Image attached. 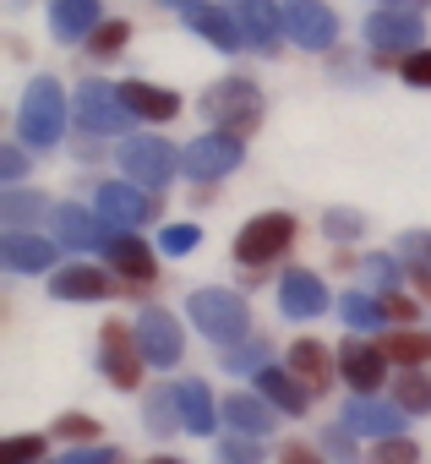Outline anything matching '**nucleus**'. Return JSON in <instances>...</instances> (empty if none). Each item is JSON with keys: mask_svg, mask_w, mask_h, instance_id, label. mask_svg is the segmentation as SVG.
<instances>
[{"mask_svg": "<svg viewBox=\"0 0 431 464\" xmlns=\"http://www.w3.org/2000/svg\"><path fill=\"white\" fill-rule=\"evenodd\" d=\"M17 131H23V142H34V148H55V142H61V131H66V99H61V88H55L50 77L28 88L23 115H17Z\"/></svg>", "mask_w": 431, "mask_h": 464, "instance_id": "1", "label": "nucleus"}, {"mask_svg": "<svg viewBox=\"0 0 431 464\" xmlns=\"http://www.w3.org/2000/svg\"><path fill=\"white\" fill-rule=\"evenodd\" d=\"M290 241H295V218H290V213H263V218H252L241 236H235V263L268 268V263L284 257Z\"/></svg>", "mask_w": 431, "mask_h": 464, "instance_id": "2", "label": "nucleus"}, {"mask_svg": "<svg viewBox=\"0 0 431 464\" xmlns=\"http://www.w3.org/2000/svg\"><path fill=\"white\" fill-rule=\"evenodd\" d=\"M207 115L219 121L225 137H246L263 121V99H257V88L246 77H230V82H219V88L207 93Z\"/></svg>", "mask_w": 431, "mask_h": 464, "instance_id": "3", "label": "nucleus"}, {"mask_svg": "<svg viewBox=\"0 0 431 464\" xmlns=\"http://www.w3.org/2000/svg\"><path fill=\"white\" fill-rule=\"evenodd\" d=\"M191 323H196L207 339L230 344V339H241V334H246L252 312H246V306H241V295H230V290H196V295H191Z\"/></svg>", "mask_w": 431, "mask_h": 464, "instance_id": "4", "label": "nucleus"}, {"mask_svg": "<svg viewBox=\"0 0 431 464\" xmlns=\"http://www.w3.org/2000/svg\"><path fill=\"white\" fill-rule=\"evenodd\" d=\"M77 121H82V131L115 137V131L131 126V110H126L120 88H110V82H82V88H77Z\"/></svg>", "mask_w": 431, "mask_h": 464, "instance_id": "5", "label": "nucleus"}, {"mask_svg": "<svg viewBox=\"0 0 431 464\" xmlns=\"http://www.w3.org/2000/svg\"><path fill=\"white\" fill-rule=\"evenodd\" d=\"M120 169L131 175V186H164V180H175V148L164 137H126Z\"/></svg>", "mask_w": 431, "mask_h": 464, "instance_id": "6", "label": "nucleus"}, {"mask_svg": "<svg viewBox=\"0 0 431 464\" xmlns=\"http://www.w3.org/2000/svg\"><path fill=\"white\" fill-rule=\"evenodd\" d=\"M241 164V137H225V131H213V137H196L186 153H180V169L196 175V180H219Z\"/></svg>", "mask_w": 431, "mask_h": 464, "instance_id": "7", "label": "nucleus"}, {"mask_svg": "<svg viewBox=\"0 0 431 464\" xmlns=\"http://www.w3.org/2000/svg\"><path fill=\"white\" fill-rule=\"evenodd\" d=\"M142 344L131 339V328L126 323H110L104 328V355H99V366H104V377L115 382V388H137L142 382V361L148 355H137Z\"/></svg>", "mask_w": 431, "mask_h": 464, "instance_id": "8", "label": "nucleus"}, {"mask_svg": "<svg viewBox=\"0 0 431 464\" xmlns=\"http://www.w3.org/2000/svg\"><path fill=\"white\" fill-rule=\"evenodd\" d=\"M284 34L295 44H306V50H328L339 39V23H333V12L322 0H290L284 6Z\"/></svg>", "mask_w": 431, "mask_h": 464, "instance_id": "9", "label": "nucleus"}, {"mask_svg": "<svg viewBox=\"0 0 431 464\" xmlns=\"http://www.w3.org/2000/svg\"><path fill=\"white\" fill-rule=\"evenodd\" d=\"M137 344H142V355H148L153 366H175V361H180V323H175L169 312L148 306V312L137 317Z\"/></svg>", "mask_w": 431, "mask_h": 464, "instance_id": "10", "label": "nucleus"}, {"mask_svg": "<svg viewBox=\"0 0 431 464\" xmlns=\"http://www.w3.org/2000/svg\"><path fill=\"white\" fill-rule=\"evenodd\" d=\"M235 23H241L246 44H257V50H273L284 34V12H273V0H235Z\"/></svg>", "mask_w": 431, "mask_h": 464, "instance_id": "11", "label": "nucleus"}, {"mask_svg": "<svg viewBox=\"0 0 431 464\" xmlns=\"http://www.w3.org/2000/svg\"><path fill=\"white\" fill-rule=\"evenodd\" d=\"M110 218H88L82 208H55V241L72 246V252H93V246H110L104 236Z\"/></svg>", "mask_w": 431, "mask_h": 464, "instance_id": "12", "label": "nucleus"}, {"mask_svg": "<svg viewBox=\"0 0 431 464\" xmlns=\"http://www.w3.org/2000/svg\"><path fill=\"white\" fill-rule=\"evenodd\" d=\"M0 263H6L12 274H39V268H50L55 263V241H44V236H0Z\"/></svg>", "mask_w": 431, "mask_h": 464, "instance_id": "13", "label": "nucleus"}, {"mask_svg": "<svg viewBox=\"0 0 431 464\" xmlns=\"http://www.w3.org/2000/svg\"><path fill=\"white\" fill-rule=\"evenodd\" d=\"M153 213V202L131 186V180H110V186H99V218H110V224H142Z\"/></svg>", "mask_w": 431, "mask_h": 464, "instance_id": "14", "label": "nucleus"}, {"mask_svg": "<svg viewBox=\"0 0 431 464\" xmlns=\"http://www.w3.org/2000/svg\"><path fill=\"white\" fill-rule=\"evenodd\" d=\"M398 426H404V410L398 404H377V399H355L350 410H344V431H366V437H398Z\"/></svg>", "mask_w": 431, "mask_h": 464, "instance_id": "15", "label": "nucleus"}, {"mask_svg": "<svg viewBox=\"0 0 431 464\" xmlns=\"http://www.w3.org/2000/svg\"><path fill=\"white\" fill-rule=\"evenodd\" d=\"M279 306L290 312V317H317V312H328V290H322V279L317 274H284V285H279Z\"/></svg>", "mask_w": 431, "mask_h": 464, "instance_id": "16", "label": "nucleus"}, {"mask_svg": "<svg viewBox=\"0 0 431 464\" xmlns=\"http://www.w3.org/2000/svg\"><path fill=\"white\" fill-rule=\"evenodd\" d=\"M366 39L382 44V50H409V44H420L426 34H420V17H415V12H382V17L366 23Z\"/></svg>", "mask_w": 431, "mask_h": 464, "instance_id": "17", "label": "nucleus"}, {"mask_svg": "<svg viewBox=\"0 0 431 464\" xmlns=\"http://www.w3.org/2000/svg\"><path fill=\"white\" fill-rule=\"evenodd\" d=\"M382 372H388V350L382 344H344V377L360 393H377L382 388Z\"/></svg>", "mask_w": 431, "mask_h": 464, "instance_id": "18", "label": "nucleus"}, {"mask_svg": "<svg viewBox=\"0 0 431 464\" xmlns=\"http://www.w3.org/2000/svg\"><path fill=\"white\" fill-rule=\"evenodd\" d=\"M186 23H191L207 44H219V50H241V44H246L241 23H235L230 12H219V6H191V12H186Z\"/></svg>", "mask_w": 431, "mask_h": 464, "instance_id": "19", "label": "nucleus"}, {"mask_svg": "<svg viewBox=\"0 0 431 464\" xmlns=\"http://www.w3.org/2000/svg\"><path fill=\"white\" fill-rule=\"evenodd\" d=\"M290 372H295V382L306 393H322L328 388V344H317V339L290 344Z\"/></svg>", "mask_w": 431, "mask_h": 464, "instance_id": "20", "label": "nucleus"}, {"mask_svg": "<svg viewBox=\"0 0 431 464\" xmlns=\"http://www.w3.org/2000/svg\"><path fill=\"white\" fill-rule=\"evenodd\" d=\"M50 23H55L61 39H93V28H99V0H55Z\"/></svg>", "mask_w": 431, "mask_h": 464, "instance_id": "21", "label": "nucleus"}, {"mask_svg": "<svg viewBox=\"0 0 431 464\" xmlns=\"http://www.w3.org/2000/svg\"><path fill=\"white\" fill-rule=\"evenodd\" d=\"M120 99H126V110H131V115H142V121H169V115L180 110V99H175V93L148 88V82H126V88H120Z\"/></svg>", "mask_w": 431, "mask_h": 464, "instance_id": "22", "label": "nucleus"}, {"mask_svg": "<svg viewBox=\"0 0 431 464\" xmlns=\"http://www.w3.org/2000/svg\"><path fill=\"white\" fill-rule=\"evenodd\" d=\"M257 388H263V399H268L273 410H284V415H301V410H306V399H311L295 377H284V372H273V366H268V372H257Z\"/></svg>", "mask_w": 431, "mask_h": 464, "instance_id": "23", "label": "nucleus"}, {"mask_svg": "<svg viewBox=\"0 0 431 464\" xmlns=\"http://www.w3.org/2000/svg\"><path fill=\"white\" fill-rule=\"evenodd\" d=\"M225 420L241 426V431H252V437H268L273 404H268V399H252V393H235V399H225Z\"/></svg>", "mask_w": 431, "mask_h": 464, "instance_id": "24", "label": "nucleus"}, {"mask_svg": "<svg viewBox=\"0 0 431 464\" xmlns=\"http://www.w3.org/2000/svg\"><path fill=\"white\" fill-rule=\"evenodd\" d=\"M50 290H55L61 301H99L110 285H104L99 268H61V274L50 279Z\"/></svg>", "mask_w": 431, "mask_h": 464, "instance_id": "25", "label": "nucleus"}, {"mask_svg": "<svg viewBox=\"0 0 431 464\" xmlns=\"http://www.w3.org/2000/svg\"><path fill=\"white\" fill-rule=\"evenodd\" d=\"M175 393H180V415H186V431L207 437V431H213V399H207V388H202V382H180Z\"/></svg>", "mask_w": 431, "mask_h": 464, "instance_id": "26", "label": "nucleus"}, {"mask_svg": "<svg viewBox=\"0 0 431 464\" xmlns=\"http://www.w3.org/2000/svg\"><path fill=\"white\" fill-rule=\"evenodd\" d=\"M104 252H110V263H115L126 279H153V252H148L142 241H110Z\"/></svg>", "mask_w": 431, "mask_h": 464, "instance_id": "27", "label": "nucleus"}, {"mask_svg": "<svg viewBox=\"0 0 431 464\" xmlns=\"http://www.w3.org/2000/svg\"><path fill=\"white\" fill-rule=\"evenodd\" d=\"M393 404H398L404 415H426V410H431V382H426V377H415V372H409V377H398Z\"/></svg>", "mask_w": 431, "mask_h": 464, "instance_id": "28", "label": "nucleus"}, {"mask_svg": "<svg viewBox=\"0 0 431 464\" xmlns=\"http://www.w3.org/2000/svg\"><path fill=\"white\" fill-rule=\"evenodd\" d=\"M382 350H388V361H398V366H420V361L431 355V339H426V334H393Z\"/></svg>", "mask_w": 431, "mask_h": 464, "instance_id": "29", "label": "nucleus"}, {"mask_svg": "<svg viewBox=\"0 0 431 464\" xmlns=\"http://www.w3.org/2000/svg\"><path fill=\"white\" fill-rule=\"evenodd\" d=\"M344 328H377V323H388L382 317V301H371V295H344Z\"/></svg>", "mask_w": 431, "mask_h": 464, "instance_id": "30", "label": "nucleus"}, {"mask_svg": "<svg viewBox=\"0 0 431 464\" xmlns=\"http://www.w3.org/2000/svg\"><path fill=\"white\" fill-rule=\"evenodd\" d=\"M169 420L186 426V415H180V393H175V388H158V393L148 399V426H153V431H169Z\"/></svg>", "mask_w": 431, "mask_h": 464, "instance_id": "31", "label": "nucleus"}, {"mask_svg": "<svg viewBox=\"0 0 431 464\" xmlns=\"http://www.w3.org/2000/svg\"><path fill=\"white\" fill-rule=\"evenodd\" d=\"M44 213V197H34V191H6V197H0V218H39Z\"/></svg>", "mask_w": 431, "mask_h": 464, "instance_id": "32", "label": "nucleus"}, {"mask_svg": "<svg viewBox=\"0 0 431 464\" xmlns=\"http://www.w3.org/2000/svg\"><path fill=\"white\" fill-rule=\"evenodd\" d=\"M225 366H230V372H268V344H257V339H252V344L230 350V355H225Z\"/></svg>", "mask_w": 431, "mask_h": 464, "instance_id": "33", "label": "nucleus"}, {"mask_svg": "<svg viewBox=\"0 0 431 464\" xmlns=\"http://www.w3.org/2000/svg\"><path fill=\"white\" fill-rule=\"evenodd\" d=\"M257 459H263V442H257L252 431L225 437V464H257Z\"/></svg>", "mask_w": 431, "mask_h": 464, "instance_id": "34", "label": "nucleus"}, {"mask_svg": "<svg viewBox=\"0 0 431 464\" xmlns=\"http://www.w3.org/2000/svg\"><path fill=\"white\" fill-rule=\"evenodd\" d=\"M420 453H415V442L409 437H388L377 453H371V464H415Z\"/></svg>", "mask_w": 431, "mask_h": 464, "instance_id": "35", "label": "nucleus"}, {"mask_svg": "<svg viewBox=\"0 0 431 464\" xmlns=\"http://www.w3.org/2000/svg\"><path fill=\"white\" fill-rule=\"evenodd\" d=\"M126 34H131V28H126V23H99V28H93V39H88V44H93V50H99V55H115V50H120V44H126Z\"/></svg>", "mask_w": 431, "mask_h": 464, "instance_id": "36", "label": "nucleus"}, {"mask_svg": "<svg viewBox=\"0 0 431 464\" xmlns=\"http://www.w3.org/2000/svg\"><path fill=\"white\" fill-rule=\"evenodd\" d=\"M398 72H404V82H415V88H431V50H409Z\"/></svg>", "mask_w": 431, "mask_h": 464, "instance_id": "37", "label": "nucleus"}, {"mask_svg": "<svg viewBox=\"0 0 431 464\" xmlns=\"http://www.w3.org/2000/svg\"><path fill=\"white\" fill-rule=\"evenodd\" d=\"M191 246H196V229H191V224H169V229H164V252H169V257H180V252H191Z\"/></svg>", "mask_w": 431, "mask_h": 464, "instance_id": "38", "label": "nucleus"}, {"mask_svg": "<svg viewBox=\"0 0 431 464\" xmlns=\"http://www.w3.org/2000/svg\"><path fill=\"white\" fill-rule=\"evenodd\" d=\"M61 464H126L115 448H77V453H66Z\"/></svg>", "mask_w": 431, "mask_h": 464, "instance_id": "39", "label": "nucleus"}, {"mask_svg": "<svg viewBox=\"0 0 431 464\" xmlns=\"http://www.w3.org/2000/svg\"><path fill=\"white\" fill-rule=\"evenodd\" d=\"M44 453V437H17L12 448H6V464H28V459H39Z\"/></svg>", "mask_w": 431, "mask_h": 464, "instance_id": "40", "label": "nucleus"}, {"mask_svg": "<svg viewBox=\"0 0 431 464\" xmlns=\"http://www.w3.org/2000/svg\"><path fill=\"white\" fill-rule=\"evenodd\" d=\"M366 279H371V285H382V290H393V279H398V268H393L388 257H366Z\"/></svg>", "mask_w": 431, "mask_h": 464, "instance_id": "41", "label": "nucleus"}, {"mask_svg": "<svg viewBox=\"0 0 431 464\" xmlns=\"http://www.w3.org/2000/svg\"><path fill=\"white\" fill-rule=\"evenodd\" d=\"M382 317H388V323H415V306H409L404 295L388 290V295H382Z\"/></svg>", "mask_w": 431, "mask_h": 464, "instance_id": "42", "label": "nucleus"}, {"mask_svg": "<svg viewBox=\"0 0 431 464\" xmlns=\"http://www.w3.org/2000/svg\"><path fill=\"white\" fill-rule=\"evenodd\" d=\"M55 431H61V437H88V442L99 437V426H93V420H82V415H61V420H55Z\"/></svg>", "mask_w": 431, "mask_h": 464, "instance_id": "43", "label": "nucleus"}, {"mask_svg": "<svg viewBox=\"0 0 431 464\" xmlns=\"http://www.w3.org/2000/svg\"><path fill=\"white\" fill-rule=\"evenodd\" d=\"M328 236H333V241L360 236V218H355V213H328Z\"/></svg>", "mask_w": 431, "mask_h": 464, "instance_id": "44", "label": "nucleus"}, {"mask_svg": "<svg viewBox=\"0 0 431 464\" xmlns=\"http://www.w3.org/2000/svg\"><path fill=\"white\" fill-rule=\"evenodd\" d=\"M0 169H6V180H17V175H23V153L6 148V153H0Z\"/></svg>", "mask_w": 431, "mask_h": 464, "instance_id": "45", "label": "nucleus"}, {"mask_svg": "<svg viewBox=\"0 0 431 464\" xmlns=\"http://www.w3.org/2000/svg\"><path fill=\"white\" fill-rule=\"evenodd\" d=\"M284 464H322L317 453H306V448H284Z\"/></svg>", "mask_w": 431, "mask_h": 464, "instance_id": "46", "label": "nucleus"}, {"mask_svg": "<svg viewBox=\"0 0 431 464\" xmlns=\"http://www.w3.org/2000/svg\"><path fill=\"white\" fill-rule=\"evenodd\" d=\"M164 6H180V12H191V6H202V0H164Z\"/></svg>", "mask_w": 431, "mask_h": 464, "instance_id": "47", "label": "nucleus"}, {"mask_svg": "<svg viewBox=\"0 0 431 464\" xmlns=\"http://www.w3.org/2000/svg\"><path fill=\"white\" fill-rule=\"evenodd\" d=\"M153 464H180V459H153Z\"/></svg>", "mask_w": 431, "mask_h": 464, "instance_id": "48", "label": "nucleus"}, {"mask_svg": "<svg viewBox=\"0 0 431 464\" xmlns=\"http://www.w3.org/2000/svg\"><path fill=\"white\" fill-rule=\"evenodd\" d=\"M398 6H409V0H398Z\"/></svg>", "mask_w": 431, "mask_h": 464, "instance_id": "49", "label": "nucleus"}]
</instances>
